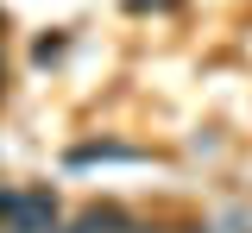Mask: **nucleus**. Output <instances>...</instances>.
<instances>
[{
  "label": "nucleus",
  "mask_w": 252,
  "mask_h": 233,
  "mask_svg": "<svg viewBox=\"0 0 252 233\" xmlns=\"http://www.w3.org/2000/svg\"><path fill=\"white\" fill-rule=\"evenodd\" d=\"M76 227H82V233H132V221H126L120 208L107 202V208H89V214H82Z\"/></svg>",
  "instance_id": "2"
},
{
  "label": "nucleus",
  "mask_w": 252,
  "mask_h": 233,
  "mask_svg": "<svg viewBox=\"0 0 252 233\" xmlns=\"http://www.w3.org/2000/svg\"><path fill=\"white\" fill-rule=\"evenodd\" d=\"M57 233H82V227H57Z\"/></svg>",
  "instance_id": "4"
},
{
  "label": "nucleus",
  "mask_w": 252,
  "mask_h": 233,
  "mask_svg": "<svg viewBox=\"0 0 252 233\" xmlns=\"http://www.w3.org/2000/svg\"><path fill=\"white\" fill-rule=\"evenodd\" d=\"M0 38H6V19H0Z\"/></svg>",
  "instance_id": "5"
},
{
  "label": "nucleus",
  "mask_w": 252,
  "mask_h": 233,
  "mask_svg": "<svg viewBox=\"0 0 252 233\" xmlns=\"http://www.w3.org/2000/svg\"><path fill=\"white\" fill-rule=\"evenodd\" d=\"M19 196H26V189H0V227L19 221Z\"/></svg>",
  "instance_id": "3"
},
{
  "label": "nucleus",
  "mask_w": 252,
  "mask_h": 233,
  "mask_svg": "<svg viewBox=\"0 0 252 233\" xmlns=\"http://www.w3.org/2000/svg\"><path fill=\"white\" fill-rule=\"evenodd\" d=\"M19 233H57L63 227V202L57 189H26L19 196V221H13Z\"/></svg>",
  "instance_id": "1"
}]
</instances>
